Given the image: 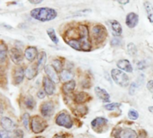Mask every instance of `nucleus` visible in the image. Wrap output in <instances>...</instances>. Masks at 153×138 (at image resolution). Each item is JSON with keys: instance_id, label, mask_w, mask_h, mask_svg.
<instances>
[{"instance_id": "nucleus-1", "label": "nucleus", "mask_w": 153, "mask_h": 138, "mask_svg": "<svg viewBox=\"0 0 153 138\" xmlns=\"http://www.w3.org/2000/svg\"><path fill=\"white\" fill-rule=\"evenodd\" d=\"M81 35L76 40L65 41L71 48L78 51H90L91 49V42L90 40L89 30L85 25H80Z\"/></svg>"}, {"instance_id": "nucleus-2", "label": "nucleus", "mask_w": 153, "mask_h": 138, "mask_svg": "<svg viewBox=\"0 0 153 138\" xmlns=\"http://www.w3.org/2000/svg\"><path fill=\"white\" fill-rule=\"evenodd\" d=\"M30 14L33 19L45 22L56 19L57 16V12L50 7H39L32 9Z\"/></svg>"}, {"instance_id": "nucleus-3", "label": "nucleus", "mask_w": 153, "mask_h": 138, "mask_svg": "<svg viewBox=\"0 0 153 138\" xmlns=\"http://www.w3.org/2000/svg\"><path fill=\"white\" fill-rule=\"evenodd\" d=\"M111 76L114 82L121 86V87H126L129 85V77L127 75L123 72L120 69H112L111 71Z\"/></svg>"}, {"instance_id": "nucleus-4", "label": "nucleus", "mask_w": 153, "mask_h": 138, "mask_svg": "<svg viewBox=\"0 0 153 138\" xmlns=\"http://www.w3.org/2000/svg\"><path fill=\"white\" fill-rule=\"evenodd\" d=\"M48 128V123L39 116H35L30 121V128L34 134H40Z\"/></svg>"}, {"instance_id": "nucleus-5", "label": "nucleus", "mask_w": 153, "mask_h": 138, "mask_svg": "<svg viewBox=\"0 0 153 138\" xmlns=\"http://www.w3.org/2000/svg\"><path fill=\"white\" fill-rule=\"evenodd\" d=\"M92 36L96 42L100 43L105 40V39L108 36V31L107 29L101 25V24H97L92 27Z\"/></svg>"}, {"instance_id": "nucleus-6", "label": "nucleus", "mask_w": 153, "mask_h": 138, "mask_svg": "<svg viewBox=\"0 0 153 138\" xmlns=\"http://www.w3.org/2000/svg\"><path fill=\"white\" fill-rule=\"evenodd\" d=\"M56 124L58 125L59 127H63L65 128H71L73 127V120H72L71 116L68 113L63 111L56 116Z\"/></svg>"}, {"instance_id": "nucleus-7", "label": "nucleus", "mask_w": 153, "mask_h": 138, "mask_svg": "<svg viewBox=\"0 0 153 138\" xmlns=\"http://www.w3.org/2000/svg\"><path fill=\"white\" fill-rule=\"evenodd\" d=\"M40 112L43 117H51L55 112V106L52 101H46L40 107Z\"/></svg>"}, {"instance_id": "nucleus-8", "label": "nucleus", "mask_w": 153, "mask_h": 138, "mask_svg": "<svg viewBox=\"0 0 153 138\" xmlns=\"http://www.w3.org/2000/svg\"><path fill=\"white\" fill-rule=\"evenodd\" d=\"M43 88H44V91L46 92V93L49 96H51L55 93V91H56L55 83L48 76H45L43 78Z\"/></svg>"}, {"instance_id": "nucleus-9", "label": "nucleus", "mask_w": 153, "mask_h": 138, "mask_svg": "<svg viewBox=\"0 0 153 138\" xmlns=\"http://www.w3.org/2000/svg\"><path fill=\"white\" fill-rule=\"evenodd\" d=\"M139 22V15L136 13L131 12L126 15V24L128 28L130 29H134V27L137 26Z\"/></svg>"}, {"instance_id": "nucleus-10", "label": "nucleus", "mask_w": 153, "mask_h": 138, "mask_svg": "<svg viewBox=\"0 0 153 138\" xmlns=\"http://www.w3.org/2000/svg\"><path fill=\"white\" fill-rule=\"evenodd\" d=\"M109 28L111 29L114 36L116 37H119L122 32H123V28H122V25L120 24L119 22H117V20H109L107 22Z\"/></svg>"}, {"instance_id": "nucleus-11", "label": "nucleus", "mask_w": 153, "mask_h": 138, "mask_svg": "<svg viewBox=\"0 0 153 138\" xmlns=\"http://www.w3.org/2000/svg\"><path fill=\"white\" fill-rule=\"evenodd\" d=\"M10 57L14 64L19 65L20 63H22V61L23 59V55H22V52L19 48H13L10 50Z\"/></svg>"}, {"instance_id": "nucleus-12", "label": "nucleus", "mask_w": 153, "mask_h": 138, "mask_svg": "<svg viewBox=\"0 0 153 138\" xmlns=\"http://www.w3.org/2000/svg\"><path fill=\"white\" fill-rule=\"evenodd\" d=\"M44 71L47 75V76L48 78H50L55 84H57L59 82V76L57 75V72L55 70V68L50 66V65H48L44 67Z\"/></svg>"}, {"instance_id": "nucleus-13", "label": "nucleus", "mask_w": 153, "mask_h": 138, "mask_svg": "<svg viewBox=\"0 0 153 138\" xmlns=\"http://www.w3.org/2000/svg\"><path fill=\"white\" fill-rule=\"evenodd\" d=\"M38 49L36 47H28L26 49H25V52H24V57H26V59L29 61V62H32L34 61V59L36 57H38Z\"/></svg>"}, {"instance_id": "nucleus-14", "label": "nucleus", "mask_w": 153, "mask_h": 138, "mask_svg": "<svg viewBox=\"0 0 153 138\" xmlns=\"http://www.w3.org/2000/svg\"><path fill=\"white\" fill-rule=\"evenodd\" d=\"M25 76V71L23 70L22 67H18L14 70L13 72V84L18 85L20 84Z\"/></svg>"}, {"instance_id": "nucleus-15", "label": "nucleus", "mask_w": 153, "mask_h": 138, "mask_svg": "<svg viewBox=\"0 0 153 138\" xmlns=\"http://www.w3.org/2000/svg\"><path fill=\"white\" fill-rule=\"evenodd\" d=\"M1 126H2V128L6 131H13L14 130L16 127L14 122L11 119L6 118V117H3L1 119Z\"/></svg>"}, {"instance_id": "nucleus-16", "label": "nucleus", "mask_w": 153, "mask_h": 138, "mask_svg": "<svg viewBox=\"0 0 153 138\" xmlns=\"http://www.w3.org/2000/svg\"><path fill=\"white\" fill-rule=\"evenodd\" d=\"M118 137L119 138H138V135L136 131L131 129V128H123L120 129L118 132Z\"/></svg>"}, {"instance_id": "nucleus-17", "label": "nucleus", "mask_w": 153, "mask_h": 138, "mask_svg": "<svg viewBox=\"0 0 153 138\" xmlns=\"http://www.w3.org/2000/svg\"><path fill=\"white\" fill-rule=\"evenodd\" d=\"M117 66L120 70L125 71L126 73L133 72V66H132L131 63L129 62V60H127V59H121V60L117 61Z\"/></svg>"}, {"instance_id": "nucleus-18", "label": "nucleus", "mask_w": 153, "mask_h": 138, "mask_svg": "<svg viewBox=\"0 0 153 138\" xmlns=\"http://www.w3.org/2000/svg\"><path fill=\"white\" fill-rule=\"evenodd\" d=\"M95 93L103 102H108L110 101V96L108 92L100 87H95Z\"/></svg>"}, {"instance_id": "nucleus-19", "label": "nucleus", "mask_w": 153, "mask_h": 138, "mask_svg": "<svg viewBox=\"0 0 153 138\" xmlns=\"http://www.w3.org/2000/svg\"><path fill=\"white\" fill-rule=\"evenodd\" d=\"M39 69V68L37 63L34 64V65H32V66H29V67L26 69V71H25V75H26V77H27L28 79H30V80L33 79V78L38 75Z\"/></svg>"}, {"instance_id": "nucleus-20", "label": "nucleus", "mask_w": 153, "mask_h": 138, "mask_svg": "<svg viewBox=\"0 0 153 138\" xmlns=\"http://www.w3.org/2000/svg\"><path fill=\"white\" fill-rule=\"evenodd\" d=\"M107 124H108V119H106L105 118H100V117L96 118L95 119L91 121V127L95 130H98V128H104Z\"/></svg>"}, {"instance_id": "nucleus-21", "label": "nucleus", "mask_w": 153, "mask_h": 138, "mask_svg": "<svg viewBox=\"0 0 153 138\" xmlns=\"http://www.w3.org/2000/svg\"><path fill=\"white\" fill-rule=\"evenodd\" d=\"M143 6H144V9H145V12H146V14H147V18L149 20L150 22L153 23V6L152 4H151V2L149 1H145L143 3Z\"/></svg>"}, {"instance_id": "nucleus-22", "label": "nucleus", "mask_w": 153, "mask_h": 138, "mask_svg": "<svg viewBox=\"0 0 153 138\" xmlns=\"http://www.w3.org/2000/svg\"><path fill=\"white\" fill-rule=\"evenodd\" d=\"M75 85H76V84H75V82L74 80H71L69 82L65 83L64 85H63V87H62L64 93H65V94L71 93L75 89Z\"/></svg>"}, {"instance_id": "nucleus-23", "label": "nucleus", "mask_w": 153, "mask_h": 138, "mask_svg": "<svg viewBox=\"0 0 153 138\" xmlns=\"http://www.w3.org/2000/svg\"><path fill=\"white\" fill-rule=\"evenodd\" d=\"M89 98H90V96H89L88 93H86V92H79V93H77V94L75 95L74 100H75L76 103H78V104H82V103L86 102V101L89 100Z\"/></svg>"}, {"instance_id": "nucleus-24", "label": "nucleus", "mask_w": 153, "mask_h": 138, "mask_svg": "<svg viewBox=\"0 0 153 138\" xmlns=\"http://www.w3.org/2000/svg\"><path fill=\"white\" fill-rule=\"evenodd\" d=\"M7 57V46L4 44V41H1L0 44V61L4 63Z\"/></svg>"}, {"instance_id": "nucleus-25", "label": "nucleus", "mask_w": 153, "mask_h": 138, "mask_svg": "<svg viewBox=\"0 0 153 138\" xmlns=\"http://www.w3.org/2000/svg\"><path fill=\"white\" fill-rule=\"evenodd\" d=\"M46 61H47V54L45 51H41L39 56H38V62H37V65L39 66V68L40 69L41 67H45V64H46Z\"/></svg>"}, {"instance_id": "nucleus-26", "label": "nucleus", "mask_w": 153, "mask_h": 138, "mask_svg": "<svg viewBox=\"0 0 153 138\" xmlns=\"http://www.w3.org/2000/svg\"><path fill=\"white\" fill-rule=\"evenodd\" d=\"M23 103H24L26 109H28V110H33L34 107H35V105H36L35 100H34L31 96H27V97H25Z\"/></svg>"}, {"instance_id": "nucleus-27", "label": "nucleus", "mask_w": 153, "mask_h": 138, "mask_svg": "<svg viewBox=\"0 0 153 138\" xmlns=\"http://www.w3.org/2000/svg\"><path fill=\"white\" fill-rule=\"evenodd\" d=\"M52 66L55 68V70L57 73H61L64 70V65L60 59H54L53 63H52Z\"/></svg>"}, {"instance_id": "nucleus-28", "label": "nucleus", "mask_w": 153, "mask_h": 138, "mask_svg": "<svg viewBox=\"0 0 153 138\" xmlns=\"http://www.w3.org/2000/svg\"><path fill=\"white\" fill-rule=\"evenodd\" d=\"M60 78H61L62 81H64V82L66 83V82H69V81H71L73 79V75H72V73L70 71L65 69V70H63L61 72Z\"/></svg>"}, {"instance_id": "nucleus-29", "label": "nucleus", "mask_w": 153, "mask_h": 138, "mask_svg": "<svg viewBox=\"0 0 153 138\" xmlns=\"http://www.w3.org/2000/svg\"><path fill=\"white\" fill-rule=\"evenodd\" d=\"M47 33H48L49 39L52 40L53 43H55V44H57V43H58V41H59V40H58V38H57V36H56V31H55V30H54L53 28L48 29V30H47Z\"/></svg>"}, {"instance_id": "nucleus-30", "label": "nucleus", "mask_w": 153, "mask_h": 138, "mask_svg": "<svg viewBox=\"0 0 153 138\" xmlns=\"http://www.w3.org/2000/svg\"><path fill=\"white\" fill-rule=\"evenodd\" d=\"M22 125L25 127L26 129H29L30 128V115L28 113H24L22 115Z\"/></svg>"}, {"instance_id": "nucleus-31", "label": "nucleus", "mask_w": 153, "mask_h": 138, "mask_svg": "<svg viewBox=\"0 0 153 138\" xmlns=\"http://www.w3.org/2000/svg\"><path fill=\"white\" fill-rule=\"evenodd\" d=\"M127 52L129 53V55L131 56H135L137 54V48L134 43H129L127 45Z\"/></svg>"}, {"instance_id": "nucleus-32", "label": "nucleus", "mask_w": 153, "mask_h": 138, "mask_svg": "<svg viewBox=\"0 0 153 138\" xmlns=\"http://www.w3.org/2000/svg\"><path fill=\"white\" fill-rule=\"evenodd\" d=\"M91 13V9H82V10H80V11H77L75 13H74L72 14V16H84V15H87L88 13Z\"/></svg>"}, {"instance_id": "nucleus-33", "label": "nucleus", "mask_w": 153, "mask_h": 138, "mask_svg": "<svg viewBox=\"0 0 153 138\" xmlns=\"http://www.w3.org/2000/svg\"><path fill=\"white\" fill-rule=\"evenodd\" d=\"M120 106H121L120 103L116 102V103H108V104L104 105V108L108 110H115L118 109Z\"/></svg>"}, {"instance_id": "nucleus-34", "label": "nucleus", "mask_w": 153, "mask_h": 138, "mask_svg": "<svg viewBox=\"0 0 153 138\" xmlns=\"http://www.w3.org/2000/svg\"><path fill=\"white\" fill-rule=\"evenodd\" d=\"M128 117H129V119H132V120H136V119L139 118V113H138V111L135 110H130L128 111Z\"/></svg>"}, {"instance_id": "nucleus-35", "label": "nucleus", "mask_w": 153, "mask_h": 138, "mask_svg": "<svg viewBox=\"0 0 153 138\" xmlns=\"http://www.w3.org/2000/svg\"><path fill=\"white\" fill-rule=\"evenodd\" d=\"M111 46L113 47H117L119 45H121V40L118 37H115L111 40Z\"/></svg>"}, {"instance_id": "nucleus-36", "label": "nucleus", "mask_w": 153, "mask_h": 138, "mask_svg": "<svg viewBox=\"0 0 153 138\" xmlns=\"http://www.w3.org/2000/svg\"><path fill=\"white\" fill-rule=\"evenodd\" d=\"M13 138H23V132L21 129H16L13 132Z\"/></svg>"}, {"instance_id": "nucleus-37", "label": "nucleus", "mask_w": 153, "mask_h": 138, "mask_svg": "<svg viewBox=\"0 0 153 138\" xmlns=\"http://www.w3.org/2000/svg\"><path fill=\"white\" fill-rule=\"evenodd\" d=\"M135 91H136V84L135 83H133L130 85V87H129V93L131 95H134V92H135Z\"/></svg>"}, {"instance_id": "nucleus-38", "label": "nucleus", "mask_w": 153, "mask_h": 138, "mask_svg": "<svg viewBox=\"0 0 153 138\" xmlns=\"http://www.w3.org/2000/svg\"><path fill=\"white\" fill-rule=\"evenodd\" d=\"M0 138H11V137L8 134V131H6L4 129H2L0 131Z\"/></svg>"}, {"instance_id": "nucleus-39", "label": "nucleus", "mask_w": 153, "mask_h": 138, "mask_svg": "<svg viewBox=\"0 0 153 138\" xmlns=\"http://www.w3.org/2000/svg\"><path fill=\"white\" fill-rule=\"evenodd\" d=\"M46 94H47V93H46V92H45V91L40 90V91H39V92H38L37 96H38V98H39V99H43V98H45Z\"/></svg>"}, {"instance_id": "nucleus-40", "label": "nucleus", "mask_w": 153, "mask_h": 138, "mask_svg": "<svg viewBox=\"0 0 153 138\" xmlns=\"http://www.w3.org/2000/svg\"><path fill=\"white\" fill-rule=\"evenodd\" d=\"M147 89H148L150 92H153V80H151V81H149V82L147 83Z\"/></svg>"}, {"instance_id": "nucleus-41", "label": "nucleus", "mask_w": 153, "mask_h": 138, "mask_svg": "<svg viewBox=\"0 0 153 138\" xmlns=\"http://www.w3.org/2000/svg\"><path fill=\"white\" fill-rule=\"evenodd\" d=\"M30 4H40V3H42L44 0H28Z\"/></svg>"}, {"instance_id": "nucleus-42", "label": "nucleus", "mask_w": 153, "mask_h": 138, "mask_svg": "<svg viewBox=\"0 0 153 138\" xmlns=\"http://www.w3.org/2000/svg\"><path fill=\"white\" fill-rule=\"evenodd\" d=\"M144 65H145V63H144L143 61H141V62H139V63H138L137 66H138V68H139L140 70H143V69L145 67V66H144Z\"/></svg>"}, {"instance_id": "nucleus-43", "label": "nucleus", "mask_w": 153, "mask_h": 138, "mask_svg": "<svg viewBox=\"0 0 153 138\" xmlns=\"http://www.w3.org/2000/svg\"><path fill=\"white\" fill-rule=\"evenodd\" d=\"M116 1L120 4H127L130 2V0H116Z\"/></svg>"}, {"instance_id": "nucleus-44", "label": "nucleus", "mask_w": 153, "mask_h": 138, "mask_svg": "<svg viewBox=\"0 0 153 138\" xmlns=\"http://www.w3.org/2000/svg\"><path fill=\"white\" fill-rule=\"evenodd\" d=\"M53 138H65V137L63 136V135H56V136H55Z\"/></svg>"}, {"instance_id": "nucleus-45", "label": "nucleus", "mask_w": 153, "mask_h": 138, "mask_svg": "<svg viewBox=\"0 0 153 138\" xmlns=\"http://www.w3.org/2000/svg\"><path fill=\"white\" fill-rule=\"evenodd\" d=\"M149 111L150 112H152L153 114V106H151V107H149Z\"/></svg>"}, {"instance_id": "nucleus-46", "label": "nucleus", "mask_w": 153, "mask_h": 138, "mask_svg": "<svg viewBox=\"0 0 153 138\" xmlns=\"http://www.w3.org/2000/svg\"><path fill=\"white\" fill-rule=\"evenodd\" d=\"M3 26H4L5 28H9V29H12V27L11 26H9V25H5V24H2Z\"/></svg>"}, {"instance_id": "nucleus-47", "label": "nucleus", "mask_w": 153, "mask_h": 138, "mask_svg": "<svg viewBox=\"0 0 153 138\" xmlns=\"http://www.w3.org/2000/svg\"><path fill=\"white\" fill-rule=\"evenodd\" d=\"M35 138H44V137H35Z\"/></svg>"}]
</instances>
